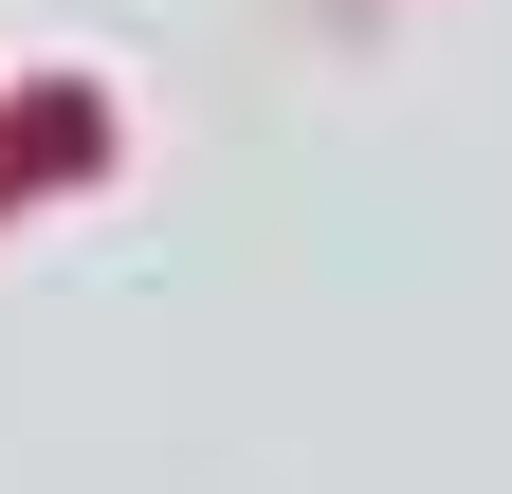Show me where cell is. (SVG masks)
<instances>
[{
  "instance_id": "cell-1",
  "label": "cell",
  "mask_w": 512,
  "mask_h": 494,
  "mask_svg": "<svg viewBox=\"0 0 512 494\" xmlns=\"http://www.w3.org/2000/svg\"><path fill=\"white\" fill-rule=\"evenodd\" d=\"M37 165H55V183L110 165V110H92V92H19V110H0V202H19Z\"/></svg>"
}]
</instances>
